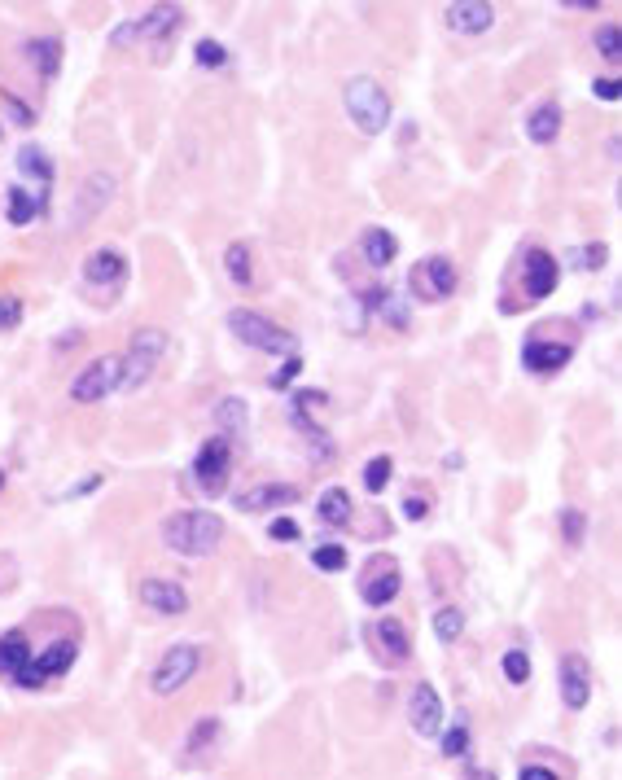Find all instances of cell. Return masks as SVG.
<instances>
[{"instance_id": "obj_26", "label": "cell", "mask_w": 622, "mask_h": 780, "mask_svg": "<svg viewBox=\"0 0 622 780\" xmlns=\"http://www.w3.org/2000/svg\"><path fill=\"white\" fill-rule=\"evenodd\" d=\"M364 307H373L377 320H382V325H390V329H399V334L412 325V312L403 307V298H399V294H390L386 285H368Z\"/></svg>"}, {"instance_id": "obj_14", "label": "cell", "mask_w": 622, "mask_h": 780, "mask_svg": "<svg viewBox=\"0 0 622 780\" xmlns=\"http://www.w3.org/2000/svg\"><path fill=\"white\" fill-rule=\"evenodd\" d=\"M14 167H18V176H22V180H31V193H40V198H49V193H53L57 163H53V154H49L44 145H36V141L18 145Z\"/></svg>"}, {"instance_id": "obj_8", "label": "cell", "mask_w": 622, "mask_h": 780, "mask_svg": "<svg viewBox=\"0 0 622 780\" xmlns=\"http://www.w3.org/2000/svg\"><path fill=\"white\" fill-rule=\"evenodd\" d=\"M456 285H460L456 263L447 255H430V259L412 263V272H408V290L417 303H447L456 294Z\"/></svg>"}, {"instance_id": "obj_29", "label": "cell", "mask_w": 622, "mask_h": 780, "mask_svg": "<svg viewBox=\"0 0 622 780\" xmlns=\"http://www.w3.org/2000/svg\"><path fill=\"white\" fill-rule=\"evenodd\" d=\"M561 119H566V114H561L557 101H544V106H535L526 114V136H531L535 145H552L561 136Z\"/></svg>"}, {"instance_id": "obj_7", "label": "cell", "mask_w": 622, "mask_h": 780, "mask_svg": "<svg viewBox=\"0 0 622 780\" xmlns=\"http://www.w3.org/2000/svg\"><path fill=\"white\" fill-rule=\"evenodd\" d=\"M123 386V355H97V360H88L84 369L75 373L71 382V399L75 404H101L106 395Z\"/></svg>"}, {"instance_id": "obj_37", "label": "cell", "mask_w": 622, "mask_h": 780, "mask_svg": "<svg viewBox=\"0 0 622 780\" xmlns=\"http://www.w3.org/2000/svg\"><path fill=\"white\" fill-rule=\"evenodd\" d=\"M561 539H566L570 548H579L587 539V513L583 509H561Z\"/></svg>"}, {"instance_id": "obj_27", "label": "cell", "mask_w": 622, "mask_h": 780, "mask_svg": "<svg viewBox=\"0 0 622 780\" xmlns=\"http://www.w3.org/2000/svg\"><path fill=\"white\" fill-rule=\"evenodd\" d=\"M215 430H220V439H241V434L250 430V404L241 395H224L220 404H215Z\"/></svg>"}, {"instance_id": "obj_47", "label": "cell", "mask_w": 622, "mask_h": 780, "mask_svg": "<svg viewBox=\"0 0 622 780\" xmlns=\"http://www.w3.org/2000/svg\"><path fill=\"white\" fill-rule=\"evenodd\" d=\"M592 97L596 101H618L622 97V84H618L614 75H605V79H596V84H592Z\"/></svg>"}, {"instance_id": "obj_23", "label": "cell", "mask_w": 622, "mask_h": 780, "mask_svg": "<svg viewBox=\"0 0 622 780\" xmlns=\"http://www.w3.org/2000/svg\"><path fill=\"white\" fill-rule=\"evenodd\" d=\"M303 496L294 483H259V487H250V491H241V500H237V509H246V513H268V509H290V504Z\"/></svg>"}, {"instance_id": "obj_49", "label": "cell", "mask_w": 622, "mask_h": 780, "mask_svg": "<svg viewBox=\"0 0 622 780\" xmlns=\"http://www.w3.org/2000/svg\"><path fill=\"white\" fill-rule=\"evenodd\" d=\"M14 588V553H0V592Z\"/></svg>"}, {"instance_id": "obj_44", "label": "cell", "mask_w": 622, "mask_h": 780, "mask_svg": "<svg viewBox=\"0 0 622 780\" xmlns=\"http://www.w3.org/2000/svg\"><path fill=\"white\" fill-rule=\"evenodd\" d=\"M298 373H303V360H298V355H285V364L268 377V386H272V390H281V386H290Z\"/></svg>"}, {"instance_id": "obj_11", "label": "cell", "mask_w": 622, "mask_h": 780, "mask_svg": "<svg viewBox=\"0 0 622 780\" xmlns=\"http://www.w3.org/2000/svg\"><path fill=\"white\" fill-rule=\"evenodd\" d=\"M399 588H403V575H399V566L390 557H373L364 566V579H360L364 605H373V610H386V605L399 596Z\"/></svg>"}, {"instance_id": "obj_53", "label": "cell", "mask_w": 622, "mask_h": 780, "mask_svg": "<svg viewBox=\"0 0 622 780\" xmlns=\"http://www.w3.org/2000/svg\"><path fill=\"white\" fill-rule=\"evenodd\" d=\"M5 483H9V469H5V465H0V487H5Z\"/></svg>"}, {"instance_id": "obj_31", "label": "cell", "mask_w": 622, "mask_h": 780, "mask_svg": "<svg viewBox=\"0 0 622 780\" xmlns=\"http://www.w3.org/2000/svg\"><path fill=\"white\" fill-rule=\"evenodd\" d=\"M224 268H228V277H233V285H241V290H250V285H255V259H250V246L246 242H228Z\"/></svg>"}, {"instance_id": "obj_25", "label": "cell", "mask_w": 622, "mask_h": 780, "mask_svg": "<svg viewBox=\"0 0 622 780\" xmlns=\"http://www.w3.org/2000/svg\"><path fill=\"white\" fill-rule=\"evenodd\" d=\"M44 211H49V198H40V193H31L27 185H9V189H5V220L14 224V228H27V224H36Z\"/></svg>"}, {"instance_id": "obj_15", "label": "cell", "mask_w": 622, "mask_h": 780, "mask_svg": "<svg viewBox=\"0 0 622 780\" xmlns=\"http://www.w3.org/2000/svg\"><path fill=\"white\" fill-rule=\"evenodd\" d=\"M31 640L22 627H9L5 636H0V675H5L9 684L18 688H31Z\"/></svg>"}, {"instance_id": "obj_42", "label": "cell", "mask_w": 622, "mask_h": 780, "mask_svg": "<svg viewBox=\"0 0 622 780\" xmlns=\"http://www.w3.org/2000/svg\"><path fill=\"white\" fill-rule=\"evenodd\" d=\"M22 316H27V307H22L18 294H0V334H9V329L22 325Z\"/></svg>"}, {"instance_id": "obj_33", "label": "cell", "mask_w": 622, "mask_h": 780, "mask_svg": "<svg viewBox=\"0 0 622 780\" xmlns=\"http://www.w3.org/2000/svg\"><path fill=\"white\" fill-rule=\"evenodd\" d=\"M460 632H465V614H460V605H439V610H434V636H439L443 645H456Z\"/></svg>"}, {"instance_id": "obj_12", "label": "cell", "mask_w": 622, "mask_h": 780, "mask_svg": "<svg viewBox=\"0 0 622 780\" xmlns=\"http://www.w3.org/2000/svg\"><path fill=\"white\" fill-rule=\"evenodd\" d=\"M408 724H412L417 737H439V732H443V697H439V688H434L430 680L412 684V693H408Z\"/></svg>"}, {"instance_id": "obj_40", "label": "cell", "mask_w": 622, "mask_h": 780, "mask_svg": "<svg viewBox=\"0 0 622 780\" xmlns=\"http://www.w3.org/2000/svg\"><path fill=\"white\" fill-rule=\"evenodd\" d=\"M618 40H622L618 36V22H605V27L596 31V53H601L609 66H618V57H622V44Z\"/></svg>"}, {"instance_id": "obj_34", "label": "cell", "mask_w": 622, "mask_h": 780, "mask_svg": "<svg viewBox=\"0 0 622 780\" xmlns=\"http://www.w3.org/2000/svg\"><path fill=\"white\" fill-rule=\"evenodd\" d=\"M0 101H5V114L14 128H36V110H31V101H22L14 88H0Z\"/></svg>"}, {"instance_id": "obj_30", "label": "cell", "mask_w": 622, "mask_h": 780, "mask_svg": "<svg viewBox=\"0 0 622 780\" xmlns=\"http://www.w3.org/2000/svg\"><path fill=\"white\" fill-rule=\"evenodd\" d=\"M351 513H355V500L347 496V487H329V491H320V500H316V518L325 522V526H347V522H351Z\"/></svg>"}, {"instance_id": "obj_3", "label": "cell", "mask_w": 622, "mask_h": 780, "mask_svg": "<svg viewBox=\"0 0 622 780\" xmlns=\"http://www.w3.org/2000/svg\"><path fill=\"white\" fill-rule=\"evenodd\" d=\"M228 334L263 355H298V338L285 325H276L272 316L250 312V307H233L228 312Z\"/></svg>"}, {"instance_id": "obj_9", "label": "cell", "mask_w": 622, "mask_h": 780, "mask_svg": "<svg viewBox=\"0 0 622 780\" xmlns=\"http://www.w3.org/2000/svg\"><path fill=\"white\" fill-rule=\"evenodd\" d=\"M325 404H329L325 390H294L290 404H285V412H290V421H294V430L303 434L307 447H311V456H320V461H329V456H333V443H329V434L320 430V421L311 417V408H325Z\"/></svg>"}, {"instance_id": "obj_35", "label": "cell", "mask_w": 622, "mask_h": 780, "mask_svg": "<svg viewBox=\"0 0 622 780\" xmlns=\"http://www.w3.org/2000/svg\"><path fill=\"white\" fill-rule=\"evenodd\" d=\"M390 469H395L390 456H373V461L364 465V491H368V496H382L386 483H390Z\"/></svg>"}, {"instance_id": "obj_41", "label": "cell", "mask_w": 622, "mask_h": 780, "mask_svg": "<svg viewBox=\"0 0 622 780\" xmlns=\"http://www.w3.org/2000/svg\"><path fill=\"white\" fill-rule=\"evenodd\" d=\"M460 754H469V724L465 719L443 732V759H460Z\"/></svg>"}, {"instance_id": "obj_45", "label": "cell", "mask_w": 622, "mask_h": 780, "mask_svg": "<svg viewBox=\"0 0 622 780\" xmlns=\"http://www.w3.org/2000/svg\"><path fill=\"white\" fill-rule=\"evenodd\" d=\"M268 535L276 539V544H294V539L303 535V531H298V522H294V518H276V522L268 526Z\"/></svg>"}, {"instance_id": "obj_1", "label": "cell", "mask_w": 622, "mask_h": 780, "mask_svg": "<svg viewBox=\"0 0 622 780\" xmlns=\"http://www.w3.org/2000/svg\"><path fill=\"white\" fill-rule=\"evenodd\" d=\"M163 544L176 557H211L224 544V522L211 509H176L163 518Z\"/></svg>"}, {"instance_id": "obj_51", "label": "cell", "mask_w": 622, "mask_h": 780, "mask_svg": "<svg viewBox=\"0 0 622 780\" xmlns=\"http://www.w3.org/2000/svg\"><path fill=\"white\" fill-rule=\"evenodd\" d=\"M561 9H601V5H596V0H566Z\"/></svg>"}, {"instance_id": "obj_2", "label": "cell", "mask_w": 622, "mask_h": 780, "mask_svg": "<svg viewBox=\"0 0 622 780\" xmlns=\"http://www.w3.org/2000/svg\"><path fill=\"white\" fill-rule=\"evenodd\" d=\"M342 110H347V119L355 123V132H364V136H382L390 128V114H395L390 93L373 75L347 79V88H342Z\"/></svg>"}, {"instance_id": "obj_38", "label": "cell", "mask_w": 622, "mask_h": 780, "mask_svg": "<svg viewBox=\"0 0 622 780\" xmlns=\"http://www.w3.org/2000/svg\"><path fill=\"white\" fill-rule=\"evenodd\" d=\"M193 57H198V66H206V71H220V66H228V49L220 40H211V36L193 44Z\"/></svg>"}, {"instance_id": "obj_52", "label": "cell", "mask_w": 622, "mask_h": 780, "mask_svg": "<svg viewBox=\"0 0 622 780\" xmlns=\"http://www.w3.org/2000/svg\"><path fill=\"white\" fill-rule=\"evenodd\" d=\"M465 780H500V776H495V772H487V767H474V772H469Z\"/></svg>"}, {"instance_id": "obj_18", "label": "cell", "mask_w": 622, "mask_h": 780, "mask_svg": "<svg viewBox=\"0 0 622 780\" xmlns=\"http://www.w3.org/2000/svg\"><path fill=\"white\" fill-rule=\"evenodd\" d=\"M443 22L456 36H482V31L495 27V5L491 0H456V5L443 9Z\"/></svg>"}, {"instance_id": "obj_46", "label": "cell", "mask_w": 622, "mask_h": 780, "mask_svg": "<svg viewBox=\"0 0 622 780\" xmlns=\"http://www.w3.org/2000/svg\"><path fill=\"white\" fill-rule=\"evenodd\" d=\"M425 513H430V500H425L421 491H412V496H403V518H408V522H421Z\"/></svg>"}, {"instance_id": "obj_21", "label": "cell", "mask_w": 622, "mask_h": 780, "mask_svg": "<svg viewBox=\"0 0 622 780\" xmlns=\"http://www.w3.org/2000/svg\"><path fill=\"white\" fill-rule=\"evenodd\" d=\"M141 605L154 610L158 618H176V614L189 610V592H184L176 579H145L141 583Z\"/></svg>"}, {"instance_id": "obj_43", "label": "cell", "mask_w": 622, "mask_h": 780, "mask_svg": "<svg viewBox=\"0 0 622 780\" xmlns=\"http://www.w3.org/2000/svg\"><path fill=\"white\" fill-rule=\"evenodd\" d=\"M605 259H609V250H605V242H592V246H579L574 250V268H587V272H596V268H605Z\"/></svg>"}, {"instance_id": "obj_39", "label": "cell", "mask_w": 622, "mask_h": 780, "mask_svg": "<svg viewBox=\"0 0 622 780\" xmlns=\"http://www.w3.org/2000/svg\"><path fill=\"white\" fill-rule=\"evenodd\" d=\"M311 566L338 575V570H347V548H342V544H320L316 553H311Z\"/></svg>"}, {"instance_id": "obj_10", "label": "cell", "mask_w": 622, "mask_h": 780, "mask_svg": "<svg viewBox=\"0 0 622 780\" xmlns=\"http://www.w3.org/2000/svg\"><path fill=\"white\" fill-rule=\"evenodd\" d=\"M84 281L92 290H119L123 281H128V255H123L119 246H97L84 255Z\"/></svg>"}, {"instance_id": "obj_5", "label": "cell", "mask_w": 622, "mask_h": 780, "mask_svg": "<svg viewBox=\"0 0 622 780\" xmlns=\"http://www.w3.org/2000/svg\"><path fill=\"white\" fill-rule=\"evenodd\" d=\"M189 478L206 500H220L228 491V478H233V443L220 439V434H211V439L198 447V456H193Z\"/></svg>"}, {"instance_id": "obj_13", "label": "cell", "mask_w": 622, "mask_h": 780, "mask_svg": "<svg viewBox=\"0 0 622 780\" xmlns=\"http://www.w3.org/2000/svg\"><path fill=\"white\" fill-rule=\"evenodd\" d=\"M114 189H119V180H114L110 171H92V176L84 180V185H79L75 206H71V220H75V228L97 220V215L114 202Z\"/></svg>"}, {"instance_id": "obj_20", "label": "cell", "mask_w": 622, "mask_h": 780, "mask_svg": "<svg viewBox=\"0 0 622 780\" xmlns=\"http://www.w3.org/2000/svg\"><path fill=\"white\" fill-rule=\"evenodd\" d=\"M184 27L180 5H149L141 18H132V40H171Z\"/></svg>"}, {"instance_id": "obj_24", "label": "cell", "mask_w": 622, "mask_h": 780, "mask_svg": "<svg viewBox=\"0 0 622 780\" xmlns=\"http://www.w3.org/2000/svg\"><path fill=\"white\" fill-rule=\"evenodd\" d=\"M62 53H66L62 36H31L27 44H22V57H27V66L40 79H57V71H62Z\"/></svg>"}, {"instance_id": "obj_50", "label": "cell", "mask_w": 622, "mask_h": 780, "mask_svg": "<svg viewBox=\"0 0 622 780\" xmlns=\"http://www.w3.org/2000/svg\"><path fill=\"white\" fill-rule=\"evenodd\" d=\"M79 342H84V334H79V329H71V334L57 338V347H79Z\"/></svg>"}, {"instance_id": "obj_17", "label": "cell", "mask_w": 622, "mask_h": 780, "mask_svg": "<svg viewBox=\"0 0 622 780\" xmlns=\"http://www.w3.org/2000/svg\"><path fill=\"white\" fill-rule=\"evenodd\" d=\"M561 702H566V710H587V702H592V662L583 653L561 658Z\"/></svg>"}, {"instance_id": "obj_36", "label": "cell", "mask_w": 622, "mask_h": 780, "mask_svg": "<svg viewBox=\"0 0 622 780\" xmlns=\"http://www.w3.org/2000/svg\"><path fill=\"white\" fill-rule=\"evenodd\" d=\"M500 667H504V680L522 688L526 680H531V653H526V649H509V653H504Z\"/></svg>"}, {"instance_id": "obj_22", "label": "cell", "mask_w": 622, "mask_h": 780, "mask_svg": "<svg viewBox=\"0 0 622 780\" xmlns=\"http://www.w3.org/2000/svg\"><path fill=\"white\" fill-rule=\"evenodd\" d=\"M373 645H377V653H382V662H390V667H403V662L412 658V636H408V627H403L399 618H377Z\"/></svg>"}, {"instance_id": "obj_6", "label": "cell", "mask_w": 622, "mask_h": 780, "mask_svg": "<svg viewBox=\"0 0 622 780\" xmlns=\"http://www.w3.org/2000/svg\"><path fill=\"white\" fill-rule=\"evenodd\" d=\"M202 671V649L198 645H171L163 658L154 662V671H149V693L154 697H176L180 688L193 684V675Z\"/></svg>"}, {"instance_id": "obj_28", "label": "cell", "mask_w": 622, "mask_h": 780, "mask_svg": "<svg viewBox=\"0 0 622 780\" xmlns=\"http://www.w3.org/2000/svg\"><path fill=\"white\" fill-rule=\"evenodd\" d=\"M360 255H364V263H368L373 272L390 268V263H395V255H399L395 233H390V228H364V237H360Z\"/></svg>"}, {"instance_id": "obj_54", "label": "cell", "mask_w": 622, "mask_h": 780, "mask_svg": "<svg viewBox=\"0 0 622 780\" xmlns=\"http://www.w3.org/2000/svg\"><path fill=\"white\" fill-rule=\"evenodd\" d=\"M0 141H5V123H0Z\"/></svg>"}, {"instance_id": "obj_4", "label": "cell", "mask_w": 622, "mask_h": 780, "mask_svg": "<svg viewBox=\"0 0 622 780\" xmlns=\"http://www.w3.org/2000/svg\"><path fill=\"white\" fill-rule=\"evenodd\" d=\"M171 347V338H167V329H158V325H145V329H136V334L128 338V355H123V386L119 390H141L149 377H154L158 369V360L167 355Z\"/></svg>"}, {"instance_id": "obj_19", "label": "cell", "mask_w": 622, "mask_h": 780, "mask_svg": "<svg viewBox=\"0 0 622 780\" xmlns=\"http://www.w3.org/2000/svg\"><path fill=\"white\" fill-rule=\"evenodd\" d=\"M570 355H574V347L570 342H557V338H526V347H522V364L531 373H561L570 364Z\"/></svg>"}, {"instance_id": "obj_48", "label": "cell", "mask_w": 622, "mask_h": 780, "mask_svg": "<svg viewBox=\"0 0 622 780\" xmlns=\"http://www.w3.org/2000/svg\"><path fill=\"white\" fill-rule=\"evenodd\" d=\"M517 780H561V772L548 763H526L522 772H517Z\"/></svg>"}, {"instance_id": "obj_32", "label": "cell", "mask_w": 622, "mask_h": 780, "mask_svg": "<svg viewBox=\"0 0 622 780\" xmlns=\"http://www.w3.org/2000/svg\"><path fill=\"white\" fill-rule=\"evenodd\" d=\"M215 741H220V719H198L189 728V737H184V759H202Z\"/></svg>"}, {"instance_id": "obj_16", "label": "cell", "mask_w": 622, "mask_h": 780, "mask_svg": "<svg viewBox=\"0 0 622 780\" xmlns=\"http://www.w3.org/2000/svg\"><path fill=\"white\" fill-rule=\"evenodd\" d=\"M557 281H561V263L548 255V250H526V259H522V294L531 298V303H539V298H548L552 290H557Z\"/></svg>"}]
</instances>
